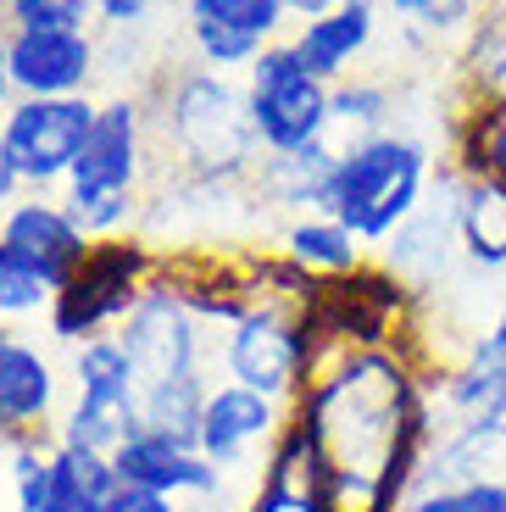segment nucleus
I'll return each mask as SVG.
<instances>
[{
	"label": "nucleus",
	"mask_w": 506,
	"mask_h": 512,
	"mask_svg": "<svg viewBox=\"0 0 506 512\" xmlns=\"http://www.w3.org/2000/svg\"><path fill=\"white\" fill-rule=\"evenodd\" d=\"M290 418L323 457L334 512H401L423 474L440 418L429 396V357L401 346H317Z\"/></svg>",
	"instance_id": "obj_1"
},
{
	"label": "nucleus",
	"mask_w": 506,
	"mask_h": 512,
	"mask_svg": "<svg viewBox=\"0 0 506 512\" xmlns=\"http://www.w3.org/2000/svg\"><path fill=\"white\" fill-rule=\"evenodd\" d=\"M145 106H151V134L162 167L195 173V179H223V184H251L262 162V140L251 123V95L245 78L212 73V67H156L145 78Z\"/></svg>",
	"instance_id": "obj_2"
},
{
	"label": "nucleus",
	"mask_w": 506,
	"mask_h": 512,
	"mask_svg": "<svg viewBox=\"0 0 506 512\" xmlns=\"http://www.w3.org/2000/svg\"><path fill=\"white\" fill-rule=\"evenodd\" d=\"M162 173V151L151 134V106L134 90H112L95 112L84 151L56 195L62 206L84 223L89 240H112V234H140L134 223L145 218L151 184Z\"/></svg>",
	"instance_id": "obj_3"
},
{
	"label": "nucleus",
	"mask_w": 506,
	"mask_h": 512,
	"mask_svg": "<svg viewBox=\"0 0 506 512\" xmlns=\"http://www.w3.org/2000/svg\"><path fill=\"white\" fill-rule=\"evenodd\" d=\"M429 184H434V151L406 128H384V134H367V140L340 151L329 184V212L367 251H379L423 206Z\"/></svg>",
	"instance_id": "obj_4"
},
{
	"label": "nucleus",
	"mask_w": 506,
	"mask_h": 512,
	"mask_svg": "<svg viewBox=\"0 0 506 512\" xmlns=\"http://www.w3.org/2000/svg\"><path fill=\"white\" fill-rule=\"evenodd\" d=\"M156 268H162V251H156L145 234H112V240H95L89 256L67 273V284L56 290L51 312V340H62L67 351L84 346V340H101L117 334V323L145 301Z\"/></svg>",
	"instance_id": "obj_5"
},
{
	"label": "nucleus",
	"mask_w": 506,
	"mask_h": 512,
	"mask_svg": "<svg viewBox=\"0 0 506 512\" xmlns=\"http://www.w3.org/2000/svg\"><path fill=\"white\" fill-rule=\"evenodd\" d=\"M306 312L312 307L256 295V307L240 323L223 329V351H217L223 379L251 384V390H262V396L290 407L306 390V373H312V357H317V334H312Z\"/></svg>",
	"instance_id": "obj_6"
},
{
	"label": "nucleus",
	"mask_w": 506,
	"mask_h": 512,
	"mask_svg": "<svg viewBox=\"0 0 506 512\" xmlns=\"http://www.w3.org/2000/svg\"><path fill=\"white\" fill-rule=\"evenodd\" d=\"M134 429H140V390H134V373H128L123 340L101 334V340L73 346V357H67V407L56 418V440L112 457Z\"/></svg>",
	"instance_id": "obj_7"
},
{
	"label": "nucleus",
	"mask_w": 506,
	"mask_h": 512,
	"mask_svg": "<svg viewBox=\"0 0 506 512\" xmlns=\"http://www.w3.org/2000/svg\"><path fill=\"white\" fill-rule=\"evenodd\" d=\"M117 340H123V357H128V373H134V390H140V396H156L167 384L212 379V373H206V362H212L206 323L195 318L162 279H151L145 301L117 323Z\"/></svg>",
	"instance_id": "obj_8"
},
{
	"label": "nucleus",
	"mask_w": 506,
	"mask_h": 512,
	"mask_svg": "<svg viewBox=\"0 0 506 512\" xmlns=\"http://www.w3.org/2000/svg\"><path fill=\"white\" fill-rule=\"evenodd\" d=\"M329 90L323 78L306 73L290 39H273L251 67H245V95H251V123L262 156L306 151L329 140Z\"/></svg>",
	"instance_id": "obj_9"
},
{
	"label": "nucleus",
	"mask_w": 506,
	"mask_h": 512,
	"mask_svg": "<svg viewBox=\"0 0 506 512\" xmlns=\"http://www.w3.org/2000/svg\"><path fill=\"white\" fill-rule=\"evenodd\" d=\"M95 112H101L95 95H39V101L17 95L0 112V134L23 173V190H62L95 128Z\"/></svg>",
	"instance_id": "obj_10"
},
{
	"label": "nucleus",
	"mask_w": 506,
	"mask_h": 512,
	"mask_svg": "<svg viewBox=\"0 0 506 512\" xmlns=\"http://www.w3.org/2000/svg\"><path fill=\"white\" fill-rule=\"evenodd\" d=\"M123 485L106 451L67 446L56 435L12 440V512H101Z\"/></svg>",
	"instance_id": "obj_11"
},
{
	"label": "nucleus",
	"mask_w": 506,
	"mask_h": 512,
	"mask_svg": "<svg viewBox=\"0 0 506 512\" xmlns=\"http://www.w3.org/2000/svg\"><path fill=\"white\" fill-rule=\"evenodd\" d=\"M290 423V407L251 384H234V379H212L206 390V407H201V423H195V451H201L212 468L234 474L245 462L267 457L273 440L284 435Z\"/></svg>",
	"instance_id": "obj_12"
},
{
	"label": "nucleus",
	"mask_w": 506,
	"mask_h": 512,
	"mask_svg": "<svg viewBox=\"0 0 506 512\" xmlns=\"http://www.w3.org/2000/svg\"><path fill=\"white\" fill-rule=\"evenodd\" d=\"M67 407V373L39 340L0 329V440L56 435Z\"/></svg>",
	"instance_id": "obj_13"
},
{
	"label": "nucleus",
	"mask_w": 506,
	"mask_h": 512,
	"mask_svg": "<svg viewBox=\"0 0 506 512\" xmlns=\"http://www.w3.org/2000/svg\"><path fill=\"white\" fill-rule=\"evenodd\" d=\"M101 78L95 28H12V84L17 95H89Z\"/></svg>",
	"instance_id": "obj_14"
},
{
	"label": "nucleus",
	"mask_w": 506,
	"mask_h": 512,
	"mask_svg": "<svg viewBox=\"0 0 506 512\" xmlns=\"http://www.w3.org/2000/svg\"><path fill=\"white\" fill-rule=\"evenodd\" d=\"M373 256H379L395 279L412 284V290H429V284L445 273V262H451V256H462V245H456V167L451 162L434 173L423 206Z\"/></svg>",
	"instance_id": "obj_15"
},
{
	"label": "nucleus",
	"mask_w": 506,
	"mask_h": 512,
	"mask_svg": "<svg viewBox=\"0 0 506 512\" xmlns=\"http://www.w3.org/2000/svg\"><path fill=\"white\" fill-rule=\"evenodd\" d=\"M0 240L12 245L23 262H34L45 279L62 290L67 284V273L78 268L89 256V234H84V223L73 218L62 206V195L56 190H28V195H17L6 212H0Z\"/></svg>",
	"instance_id": "obj_16"
},
{
	"label": "nucleus",
	"mask_w": 506,
	"mask_h": 512,
	"mask_svg": "<svg viewBox=\"0 0 506 512\" xmlns=\"http://www.w3.org/2000/svg\"><path fill=\"white\" fill-rule=\"evenodd\" d=\"M112 468L123 485H140L156 490V496H173V501H206L223 490V468L195 451V440H173V435H156V429H134L123 446L112 451Z\"/></svg>",
	"instance_id": "obj_17"
},
{
	"label": "nucleus",
	"mask_w": 506,
	"mask_h": 512,
	"mask_svg": "<svg viewBox=\"0 0 506 512\" xmlns=\"http://www.w3.org/2000/svg\"><path fill=\"white\" fill-rule=\"evenodd\" d=\"M379 39V0H340L334 12L312 17V23H295L290 45L306 62V73L323 78V84H340L356 73L367 51Z\"/></svg>",
	"instance_id": "obj_18"
},
{
	"label": "nucleus",
	"mask_w": 506,
	"mask_h": 512,
	"mask_svg": "<svg viewBox=\"0 0 506 512\" xmlns=\"http://www.w3.org/2000/svg\"><path fill=\"white\" fill-rule=\"evenodd\" d=\"M245 512H334L329 490H323V457L295 418L262 457V479H256Z\"/></svg>",
	"instance_id": "obj_19"
},
{
	"label": "nucleus",
	"mask_w": 506,
	"mask_h": 512,
	"mask_svg": "<svg viewBox=\"0 0 506 512\" xmlns=\"http://www.w3.org/2000/svg\"><path fill=\"white\" fill-rule=\"evenodd\" d=\"M418 485H506V423H445Z\"/></svg>",
	"instance_id": "obj_20"
},
{
	"label": "nucleus",
	"mask_w": 506,
	"mask_h": 512,
	"mask_svg": "<svg viewBox=\"0 0 506 512\" xmlns=\"http://www.w3.org/2000/svg\"><path fill=\"white\" fill-rule=\"evenodd\" d=\"M334 162H340V145H306V151H284V156H262L251 173V190L262 206L273 212H329V184H334Z\"/></svg>",
	"instance_id": "obj_21"
},
{
	"label": "nucleus",
	"mask_w": 506,
	"mask_h": 512,
	"mask_svg": "<svg viewBox=\"0 0 506 512\" xmlns=\"http://www.w3.org/2000/svg\"><path fill=\"white\" fill-rule=\"evenodd\" d=\"M434 418L445 423H506V362L462 357L451 368H429Z\"/></svg>",
	"instance_id": "obj_22"
},
{
	"label": "nucleus",
	"mask_w": 506,
	"mask_h": 512,
	"mask_svg": "<svg viewBox=\"0 0 506 512\" xmlns=\"http://www.w3.org/2000/svg\"><path fill=\"white\" fill-rule=\"evenodd\" d=\"M456 245L479 273H506V179L456 173Z\"/></svg>",
	"instance_id": "obj_23"
},
{
	"label": "nucleus",
	"mask_w": 506,
	"mask_h": 512,
	"mask_svg": "<svg viewBox=\"0 0 506 512\" xmlns=\"http://www.w3.org/2000/svg\"><path fill=\"white\" fill-rule=\"evenodd\" d=\"M279 251L290 256L295 268L312 273V279H345V273L373 262V251L334 212H301V218H290L279 229Z\"/></svg>",
	"instance_id": "obj_24"
},
{
	"label": "nucleus",
	"mask_w": 506,
	"mask_h": 512,
	"mask_svg": "<svg viewBox=\"0 0 506 512\" xmlns=\"http://www.w3.org/2000/svg\"><path fill=\"white\" fill-rule=\"evenodd\" d=\"M462 179H506V95L462 101L451 117V156Z\"/></svg>",
	"instance_id": "obj_25"
},
{
	"label": "nucleus",
	"mask_w": 506,
	"mask_h": 512,
	"mask_svg": "<svg viewBox=\"0 0 506 512\" xmlns=\"http://www.w3.org/2000/svg\"><path fill=\"white\" fill-rule=\"evenodd\" d=\"M456 78H462V101L506 95V0H484L468 45L456 51Z\"/></svg>",
	"instance_id": "obj_26"
},
{
	"label": "nucleus",
	"mask_w": 506,
	"mask_h": 512,
	"mask_svg": "<svg viewBox=\"0 0 506 512\" xmlns=\"http://www.w3.org/2000/svg\"><path fill=\"white\" fill-rule=\"evenodd\" d=\"M390 117H395V95L384 78H367V73L340 78L329 90V145L345 151L367 134H384V128H395Z\"/></svg>",
	"instance_id": "obj_27"
},
{
	"label": "nucleus",
	"mask_w": 506,
	"mask_h": 512,
	"mask_svg": "<svg viewBox=\"0 0 506 512\" xmlns=\"http://www.w3.org/2000/svg\"><path fill=\"white\" fill-rule=\"evenodd\" d=\"M184 23L234 28V34H251L262 45H273L290 17H284V0H184Z\"/></svg>",
	"instance_id": "obj_28"
},
{
	"label": "nucleus",
	"mask_w": 506,
	"mask_h": 512,
	"mask_svg": "<svg viewBox=\"0 0 506 512\" xmlns=\"http://www.w3.org/2000/svg\"><path fill=\"white\" fill-rule=\"evenodd\" d=\"M51 301H56V284L0 240V323L39 318V312H51Z\"/></svg>",
	"instance_id": "obj_29"
},
{
	"label": "nucleus",
	"mask_w": 506,
	"mask_h": 512,
	"mask_svg": "<svg viewBox=\"0 0 506 512\" xmlns=\"http://www.w3.org/2000/svg\"><path fill=\"white\" fill-rule=\"evenodd\" d=\"M401 512H506V485H418Z\"/></svg>",
	"instance_id": "obj_30"
},
{
	"label": "nucleus",
	"mask_w": 506,
	"mask_h": 512,
	"mask_svg": "<svg viewBox=\"0 0 506 512\" xmlns=\"http://www.w3.org/2000/svg\"><path fill=\"white\" fill-rule=\"evenodd\" d=\"M6 28H89L95 0H0Z\"/></svg>",
	"instance_id": "obj_31"
},
{
	"label": "nucleus",
	"mask_w": 506,
	"mask_h": 512,
	"mask_svg": "<svg viewBox=\"0 0 506 512\" xmlns=\"http://www.w3.org/2000/svg\"><path fill=\"white\" fill-rule=\"evenodd\" d=\"M156 6H162V0H95V23H101L106 34H134Z\"/></svg>",
	"instance_id": "obj_32"
},
{
	"label": "nucleus",
	"mask_w": 506,
	"mask_h": 512,
	"mask_svg": "<svg viewBox=\"0 0 506 512\" xmlns=\"http://www.w3.org/2000/svg\"><path fill=\"white\" fill-rule=\"evenodd\" d=\"M101 512H184L173 496H156V490H140V485H117L112 496L101 501Z\"/></svg>",
	"instance_id": "obj_33"
},
{
	"label": "nucleus",
	"mask_w": 506,
	"mask_h": 512,
	"mask_svg": "<svg viewBox=\"0 0 506 512\" xmlns=\"http://www.w3.org/2000/svg\"><path fill=\"white\" fill-rule=\"evenodd\" d=\"M468 357H479V362H506V301L495 307V318H490V329L479 334L468 346Z\"/></svg>",
	"instance_id": "obj_34"
},
{
	"label": "nucleus",
	"mask_w": 506,
	"mask_h": 512,
	"mask_svg": "<svg viewBox=\"0 0 506 512\" xmlns=\"http://www.w3.org/2000/svg\"><path fill=\"white\" fill-rule=\"evenodd\" d=\"M23 195V173H17V162H12V151H6V134H0V212Z\"/></svg>",
	"instance_id": "obj_35"
},
{
	"label": "nucleus",
	"mask_w": 506,
	"mask_h": 512,
	"mask_svg": "<svg viewBox=\"0 0 506 512\" xmlns=\"http://www.w3.org/2000/svg\"><path fill=\"white\" fill-rule=\"evenodd\" d=\"M17 101V84H12V28L0 17V112Z\"/></svg>",
	"instance_id": "obj_36"
},
{
	"label": "nucleus",
	"mask_w": 506,
	"mask_h": 512,
	"mask_svg": "<svg viewBox=\"0 0 506 512\" xmlns=\"http://www.w3.org/2000/svg\"><path fill=\"white\" fill-rule=\"evenodd\" d=\"M384 12H395L401 23H423V17L434 12V6H445V0H379Z\"/></svg>",
	"instance_id": "obj_37"
},
{
	"label": "nucleus",
	"mask_w": 506,
	"mask_h": 512,
	"mask_svg": "<svg viewBox=\"0 0 506 512\" xmlns=\"http://www.w3.org/2000/svg\"><path fill=\"white\" fill-rule=\"evenodd\" d=\"M340 0H284V17H295V23H312V17L334 12Z\"/></svg>",
	"instance_id": "obj_38"
}]
</instances>
